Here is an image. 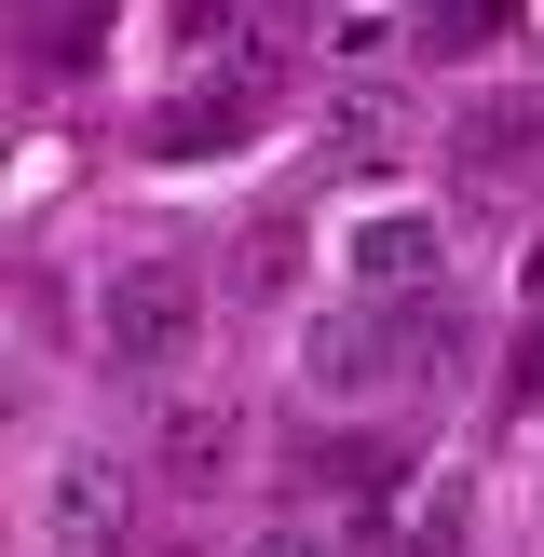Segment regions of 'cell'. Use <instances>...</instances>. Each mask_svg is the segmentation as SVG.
Masks as SVG:
<instances>
[{
    "mask_svg": "<svg viewBox=\"0 0 544 557\" xmlns=\"http://www.w3.org/2000/svg\"><path fill=\"white\" fill-rule=\"evenodd\" d=\"M190 341H205V286H190L177 259H136V272L96 286V354H109L123 381H163Z\"/></svg>",
    "mask_w": 544,
    "mask_h": 557,
    "instance_id": "1",
    "label": "cell"
},
{
    "mask_svg": "<svg viewBox=\"0 0 544 557\" xmlns=\"http://www.w3.org/2000/svg\"><path fill=\"white\" fill-rule=\"evenodd\" d=\"M41 531L54 557H136V462H54V490H41Z\"/></svg>",
    "mask_w": 544,
    "mask_h": 557,
    "instance_id": "2",
    "label": "cell"
},
{
    "mask_svg": "<svg viewBox=\"0 0 544 557\" xmlns=\"http://www.w3.org/2000/svg\"><path fill=\"white\" fill-rule=\"evenodd\" d=\"M408 354H422V326L395 299H341L313 326V395H381V368H408Z\"/></svg>",
    "mask_w": 544,
    "mask_h": 557,
    "instance_id": "3",
    "label": "cell"
},
{
    "mask_svg": "<svg viewBox=\"0 0 544 557\" xmlns=\"http://www.w3.org/2000/svg\"><path fill=\"white\" fill-rule=\"evenodd\" d=\"M449 163H462V177H517V163H544V82L477 96V109L449 123Z\"/></svg>",
    "mask_w": 544,
    "mask_h": 557,
    "instance_id": "4",
    "label": "cell"
},
{
    "mask_svg": "<svg viewBox=\"0 0 544 557\" xmlns=\"http://www.w3.org/2000/svg\"><path fill=\"white\" fill-rule=\"evenodd\" d=\"M232 449H245L232 408H218V395H177V408H163V435H150V476H163V490H218V476H232Z\"/></svg>",
    "mask_w": 544,
    "mask_h": 557,
    "instance_id": "5",
    "label": "cell"
},
{
    "mask_svg": "<svg viewBox=\"0 0 544 557\" xmlns=\"http://www.w3.org/2000/svg\"><path fill=\"white\" fill-rule=\"evenodd\" d=\"M341 259H354V299H422V272H435V218H368Z\"/></svg>",
    "mask_w": 544,
    "mask_h": 557,
    "instance_id": "6",
    "label": "cell"
},
{
    "mask_svg": "<svg viewBox=\"0 0 544 557\" xmlns=\"http://www.w3.org/2000/svg\"><path fill=\"white\" fill-rule=\"evenodd\" d=\"M395 96H368V82H354V96H326V163H341V177H381V163H395Z\"/></svg>",
    "mask_w": 544,
    "mask_h": 557,
    "instance_id": "7",
    "label": "cell"
},
{
    "mask_svg": "<svg viewBox=\"0 0 544 557\" xmlns=\"http://www.w3.org/2000/svg\"><path fill=\"white\" fill-rule=\"evenodd\" d=\"M395 41H422V27H408V0H341V14H326V54H354V69H381Z\"/></svg>",
    "mask_w": 544,
    "mask_h": 557,
    "instance_id": "8",
    "label": "cell"
},
{
    "mask_svg": "<svg viewBox=\"0 0 544 557\" xmlns=\"http://www.w3.org/2000/svg\"><path fill=\"white\" fill-rule=\"evenodd\" d=\"M408 27H422L435 54H477V41H504V27H517V0H408Z\"/></svg>",
    "mask_w": 544,
    "mask_h": 557,
    "instance_id": "9",
    "label": "cell"
},
{
    "mask_svg": "<svg viewBox=\"0 0 544 557\" xmlns=\"http://www.w3.org/2000/svg\"><path fill=\"white\" fill-rule=\"evenodd\" d=\"M462 476H422V504H408V531H395V557H462Z\"/></svg>",
    "mask_w": 544,
    "mask_h": 557,
    "instance_id": "10",
    "label": "cell"
},
{
    "mask_svg": "<svg viewBox=\"0 0 544 557\" xmlns=\"http://www.w3.org/2000/svg\"><path fill=\"white\" fill-rule=\"evenodd\" d=\"M259 123V82H232V96H177L163 109V150H205V136H245Z\"/></svg>",
    "mask_w": 544,
    "mask_h": 557,
    "instance_id": "11",
    "label": "cell"
},
{
    "mask_svg": "<svg viewBox=\"0 0 544 557\" xmlns=\"http://www.w3.org/2000/svg\"><path fill=\"white\" fill-rule=\"evenodd\" d=\"M177 41L190 54H245L259 41V0H177Z\"/></svg>",
    "mask_w": 544,
    "mask_h": 557,
    "instance_id": "12",
    "label": "cell"
},
{
    "mask_svg": "<svg viewBox=\"0 0 544 557\" xmlns=\"http://www.w3.org/2000/svg\"><path fill=\"white\" fill-rule=\"evenodd\" d=\"M41 41H54V54H41V69H96V41H109V14H96V0H69V14H54V27H41Z\"/></svg>",
    "mask_w": 544,
    "mask_h": 557,
    "instance_id": "13",
    "label": "cell"
},
{
    "mask_svg": "<svg viewBox=\"0 0 544 557\" xmlns=\"http://www.w3.org/2000/svg\"><path fill=\"white\" fill-rule=\"evenodd\" d=\"M286 259H299V232H259V245H245V299H286Z\"/></svg>",
    "mask_w": 544,
    "mask_h": 557,
    "instance_id": "14",
    "label": "cell"
},
{
    "mask_svg": "<svg viewBox=\"0 0 544 557\" xmlns=\"http://www.w3.org/2000/svg\"><path fill=\"white\" fill-rule=\"evenodd\" d=\"M504 408H544V313L517 326V368H504Z\"/></svg>",
    "mask_w": 544,
    "mask_h": 557,
    "instance_id": "15",
    "label": "cell"
},
{
    "mask_svg": "<svg viewBox=\"0 0 544 557\" xmlns=\"http://www.w3.org/2000/svg\"><path fill=\"white\" fill-rule=\"evenodd\" d=\"M245 557H326V531H299V517H286V531H259Z\"/></svg>",
    "mask_w": 544,
    "mask_h": 557,
    "instance_id": "16",
    "label": "cell"
},
{
    "mask_svg": "<svg viewBox=\"0 0 544 557\" xmlns=\"http://www.w3.org/2000/svg\"><path fill=\"white\" fill-rule=\"evenodd\" d=\"M531 272H544V245H531Z\"/></svg>",
    "mask_w": 544,
    "mask_h": 557,
    "instance_id": "17",
    "label": "cell"
}]
</instances>
